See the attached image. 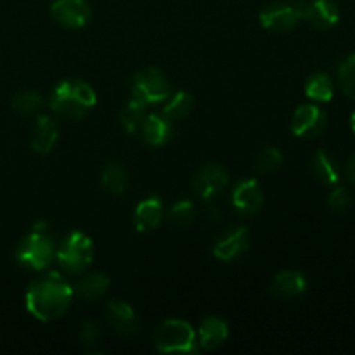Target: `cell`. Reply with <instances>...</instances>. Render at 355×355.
I'll use <instances>...</instances> for the list:
<instances>
[{
  "mask_svg": "<svg viewBox=\"0 0 355 355\" xmlns=\"http://www.w3.org/2000/svg\"><path fill=\"white\" fill-rule=\"evenodd\" d=\"M75 290L59 274L51 272L33 281L26 291V309L35 319L58 321L69 311Z\"/></svg>",
  "mask_w": 355,
  "mask_h": 355,
  "instance_id": "6da1fadb",
  "label": "cell"
},
{
  "mask_svg": "<svg viewBox=\"0 0 355 355\" xmlns=\"http://www.w3.org/2000/svg\"><path fill=\"white\" fill-rule=\"evenodd\" d=\"M97 96L92 87L78 78L59 82L51 94V110L66 120H80L96 107Z\"/></svg>",
  "mask_w": 355,
  "mask_h": 355,
  "instance_id": "7a4b0ae2",
  "label": "cell"
},
{
  "mask_svg": "<svg viewBox=\"0 0 355 355\" xmlns=\"http://www.w3.org/2000/svg\"><path fill=\"white\" fill-rule=\"evenodd\" d=\"M55 259V246L44 224H38L23 241L17 245L16 260L31 270H45Z\"/></svg>",
  "mask_w": 355,
  "mask_h": 355,
  "instance_id": "3957f363",
  "label": "cell"
},
{
  "mask_svg": "<svg viewBox=\"0 0 355 355\" xmlns=\"http://www.w3.org/2000/svg\"><path fill=\"white\" fill-rule=\"evenodd\" d=\"M155 349L162 354H196L198 338L193 326L180 319L165 321L153 336Z\"/></svg>",
  "mask_w": 355,
  "mask_h": 355,
  "instance_id": "277c9868",
  "label": "cell"
},
{
  "mask_svg": "<svg viewBox=\"0 0 355 355\" xmlns=\"http://www.w3.org/2000/svg\"><path fill=\"white\" fill-rule=\"evenodd\" d=\"M59 266L68 274H82L90 267L94 260V245L89 236L80 231H73L62 239L55 252Z\"/></svg>",
  "mask_w": 355,
  "mask_h": 355,
  "instance_id": "5b68a950",
  "label": "cell"
},
{
  "mask_svg": "<svg viewBox=\"0 0 355 355\" xmlns=\"http://www.w3.org/2000/svg\"><path fill=\"white\" fill-rule=\"evenodd\" d=\"M170 82L163 71L158 68H148L139 71L132 78V97L141 103L158 104L170 97Z\"/></svg>",
  "mask_w": 355,
  "mask_h": 355,
  "instance_id": "8992f818",
  "label": "cell"
},
{
  "mask_svg": "<svg viewBox=\"0 0 355 355\" xmlns=\"http://www.w3.org/2000/svg\"><path fill=\"white\" fill-rule=\"evenodd\" d=\"M260 24L266 30L276 31V33H284L297 26L302 21L300 2H272L260 12Z\"/></svg>",
  "mask_w": 355,
  "mask_h": 355,
  "instance_id": "52a82bcc",
  "label": "cell"
},
{
  "mask_svg": "<svg viewBox=\"0 0 355 355\" xmlns=\"http://www.w3.org/2000/svg\"><path fill=\"white\" fill-rule=\"evenodd\" d=\"M328 116L315 104H302L291 118V132L302 139H315L326 130Z\"/></svg>",
  "mask_w": 355,
  "mask_h": 355,
  "instance_id": "ba28073f",
  "label": "cell"
},
{
  "mask_svg": "<svg viewBox=\"0 0 355 355\" xmlns=\"http://www.w3.org/2000/svg\"><path fill=\"white\" fill-rule=\"evenodd\" d=\"M229 173L227 170L217 163L205 165L193 179V191L200 200L211 201L227 187Z\"/></svg>",
  "mask_w": 355,
  "mask_h": 355,
  "instance_id": "9c48e42d",
  "label": "cell"
},
{
  "mask_svg": "<svg viewBox=\"0 0 355 355\" xmlns=\"http://www.w3.org/2000/svg\"><path fill=\"white\" fill-rule=\"evenodd\" d=\"M51 14L61 26L78 30L89 23L92 9L87 0H54L51 6Z\"/></svg>",
  "mask_w": 355,
  "mask_h": 355,
  "instance_id": "30bf717a",
  "label": "cell"
},
{
  "mask_svg": "<svg viewBox=\"0 0 355 355\" xmlns=\"http://www.w3.org/2000/svg\"><path fill=\"white\" fill-rule=\"evenodd\" d=\"M232 207L241 217H253L263 205V193L255 179H243L232 189Z\"/></svg>",
  "mask_w": 355,
  "mask_h": 355,
  "instance_id": "8fae6325",
  "label": "cell"
},
{
  "mask_svg": "<svg viewBox=\"0 0 355 355\" xmlns=\"http://www.w3.org/2000/svg\"><path fill=\"white\" fill-rule=\"evenodd\" d=\"M250 248V234L245 227H232L222 232L214 243V255L220 262H232Z\"/></svg>",
  "mask_w": 355,
  "mask_h": 355,
  "instance_id": "7c38bea8",
  "label": "cell"
},
{
  "mask_svg": "<svg viewBox=\"0 0 355 355\" xmlns=\"http://www.w3.org/2000/svg\"><path fill=\"white\" fill-rule=\"evenodd\" d=\"M302 21H307L318 30H331L340 21V9L333 0L300 2Z\"/></svg>",
  "mask_w": 355,
  "mask_h": 355,
  "instance_id": "4fadbf2b",
  "label": "cell"
},
{
  "mask_svg": "<svg viewBox=\"0 0 355 355\" xmlns=\"http://www.w3.org/2000/svg\"><path fill=\"white\" fill-rule=\"evenodd\" d=\"M106 318L111 328H113L118 335L130 336L139 329L137 315H135V311L127 304V302H107Z\"/></svg>",
  "mask_w": 355,
  "mask_h": 355,
  "instance_id": "5bb4252c",
  "label": "cell"
},
{
  "mask_svg": "<svg viewBox=\"0 0 355 355\" xmlns=\"http://www.w3.org/2000/svg\"><path fill=\"white\" fill-rule=\"evenodd\" d=\"M59 139V127L55 120L47 114H40L31 128V148L38 155H49L55 148Z\"/></svg>",
  "mask_w": 355,
  "mask_h": 355,
  "instance_id": "9a60e30c",
  "label": "cell"
},
{
  "mask_svg": "<svg viewBox=\"0 0 355 355\" xmlns=\"http://www.w3.org/2000/svg\"><path fill=\"white\" fill-rule=\"evenodd\" d=\"M139 130H141L142 141L146 144L153 146V148H158V146L166 144L170 141V137H172V121L163 113H153L144 118Z\"/></svg>",
  "mask_w": 355,
  "mask_h": 355,
  "instance_id": "2e32d148",
  "label": "cell"
},
{
  "mask_svg": "<svg viewBox=\"0 0 355 355\" xmlns=\"http://www.w3.org/2000/svg\"><path fill=\"white\" fill-rule=\"evenodd\" d=\"M163 220V205L158 196H149L137 205L134 211V224L139 232L155 231Z\"/></svg>",
  "mask_w": 355,
  "mask_h": 355,
  "instance_id": "e0dca14e",
  "label": "cell"
},
{
  "mask_svg": "<svg viewBox=\"0 0 355 355\" xmlns=\"http://www.w3.org/2000/svg\"><path fill=\"white\" fill-rule=\"evenodd\" d=\"M229 336V326L220 318H207L198 331V345L205 350H215L225 343Z\"/></svg>",
  "mask_w": 355,
  "mask_h": 355,
  "instance_id": "ac0fdd59",
  "label": "cell"
},
{
  "mask_svg": "<svg viewBox=\"0 0 355 355\" xmlns=\"http://www.w3.org/2000/svg\"><path fill=\"white\" fill-rule=\"evenodd\" d=\"M307 279L298 270H283L274 277L272 283V293L277 298H284V300H291L300 295L305 293L307 290Z\"/></svg>",
  "mask_w": 355,
  "mask_h": 355,
  "instance_id": "d6986e66",
  "label": "cell"
},
{
  "mask_svg": "<svg viewBox=\"0 0 355 355\" xmlns=\"http://www.w3.org/2000/svg\"><path fill=\"white\" fill-rule=\"evenodd\" d=\"M110 284V277L101 272H92L83 276L73 290H75V295L82 297L85 302H94L99 300V298H103L107 293Z\"/></svg>",
  "mask_w": 355,
  "mask_h": 355,
  "instance_id": "ffe728a7",
  "label": "cell"
},
{
  "mask_svg": "<svg viewBox=\"0 0 355 355\" xmlns=\"http://www.w3.org/2000/svg\"><path fill=\"white\" fill-rule=\"evenodd\" d=\"M311 170L315 179L328 187H335L340 182V168L335 159L324 151H318L311 162Z\"/></svg>",
  "mask_w": 355,
  "mask_h": 355,
  "instance_id": "44dd1931",
  "label": "cell"
},
{
  "mask_svg": "<svg viewBox=\"0 0 355 355\" xmlns=\"http://www.w3.org/2000/svg\"><path fill=\"white\" fill-rule=\"evenodd\" d=\"M101 184H103V189L106 193L114 194V196H120L127 191L128 184V173L125 170V166H121L120 163L111 162L104 166L103 173H101Z\"/></svg>",
  "mask_w": 355,
  "mask_h": 355,
  "instance_id": "7402d4cb",
  "label": "cell"
},
{
  "mask_svg": "<svg viewBox=\"0 0 355 355\" xmlns=\"http://www.w3.org/2000/svg\"><path fill=\"white\" fill-rule=\"evenodd\" d=\"M305 94L315 103H329L335 96L333 80L326 73H314L305 82Z\"/></svg>",
  "mask_w": 355,
  "mask_h": 355,
  "instance_id": "603a6c76",
  "label": "cell"
},
{
  "mask_svg": "<svg viewBox=\"0 0 355 355\" xmlns=\"http://www.w3.org/2000/svg\"><path fill=\"white\" fill-rule=\"evenodd\" d=\"M194 110V97L187 94L186 90H179L173 94L168 99V103L163 107V114L168 118L170 121H180L186 120Z\"/></svg>",
  "mask_w": 355,
  "mask_h": 355,
  "instance_id": "cb8c5ba5",
  "label": "cell"
},
{
  "mask_svg": "<svg viewBox=\"0 0 355 355\" xmlns=\"http://www.w3.org/2000/svg\"><path fill=\"white\" fill-rule=\"evenodd\" d=\"M146 116H148L146 104L132 97V101H128V103L125 104L123 110H121L120 123L128 134H135V132L141 128L142 121H144Z\"/></svg>",
  "mask_w": 355,
  "mask_h": 355,
  "instance_id": "d4e9b609",
  "label": "cell"
},
{
  "mask_svg": "<svg viewBox=\"0 0 355 355\" xmlns=\"http://www.w3.org/2000/svg\"><path fill=\"white\" fill-rule=\"evenodd\" d=\"M196 218V207L189 200L177 201L166 214V222L173 229H184L191 225Z\"/></svg>",
  "mask_w": 355,
  "mask_h": 355,
  "instance_id": "484cf974",
  "label": "cell"
},
{
  "mask_svg": "<svg viewBox=\"0 0 355 355\" xmlns=\"http://www.w3.org/2000/svg\"><path fill=\"white\" fill-rule=\"evenodd\" d=\"M44 106V97L35 90H19L10 99V107L19 114L37 113Z\"/></svg>",
  "mask_w": 355,
  "mask_h": 355,
  "instance_id": "4316f807",
  "label": "cell"
},
{
  "mask_svg": "<svg viewBox=\"0 0 355 355\" xmlns=\"http://www.w3.org/2000/svg\"><path fill=\"white\" fill-rule=\"evenodd\" d=\"M283 163V155L277 148H266L257 155L255 162H253V166L259 173H272L276 172L277 168Z\"/></svg>",
  "mask_w": 355,
  "mask_h": 355,
  "instance_id": "83f0119b",
  "label": "cell"
},
{
  "mask_svg": "<svg viewBox=\"0 0 355 355\" xmlns=\"http://www.w3.org/2000/svg\"><path fill=\"white\" fill-rule=\"evenodd\" d=\"M338 83L347 97L355 101V54L349 55L338 68Z\"/></svg>",
  "mask_w": 355,
  "mask_h": 355,
  "instance_id": "f1b7e54d",
  "label": "cell"
},
{
  "mask_svg": "<svg viewBox=\"0 0 355 355\" xmlns=\"http://www.w3.org/2000/svg\"><path fill=\"white\" fill-rule=\"evenodd\" d=\"M350 203H352V196H350L349 191L345 187L335 186V189L329 193L328 196V207L331 208L333 211H345L349 210Z\"/></svg>",
  "mask_w": 355,
  "mask_h": 355,
  "instance_id": "f546056e",
  "label": "cell"
},
{
  "mask_svg": "<svg viewBox=\"0 0 355 355\" xmlns=\"http://www.w3.org/2000/svg\"><path fill=\"white\" fill-rule=\"evenodd\" d=\"M80 340L85 347H96L101 342V328L94 321H83L80 326Z\"/></svg>",
  "mask_w": 355,
  "mask_h": 355,
  "instance_id": "4dcf8cb0",
  "label": "cell"
},
{
  "mask_svg": "<svg viewBox=\"0 0 355 355\" xmlns=\"http://www.w3.org/2000/svg\"><path fill=\"white\" fill-rule=\"evenodd\" d=\"M345 175H347V179L350 180V184H354L355 186V155L350 156V159L347 162Z\"/></svg>",
  "mask_w": 355,
  "mask_h": 355,
  "instance_id": "1f68e13d",
  "label": "cell"
},
{
  "mask_svg": "<svg viewBox=\"0 0 355 355\" xmlns=\"http://www.w3.org/2000/svg\"><path fill=\"white\" fill-rule=\"evenodd\" d=\"M208 217L211 218V220H220V210H218L217 207H210L208 208Z\"/></svg>",
  "mask_w": 355,
  "mask_h": 355,
  "instance_id": "d6a6232c",
  "label": "cell"
},
{
  "mask_svg": "<svg viewBox=\"0 0 355 355\" xmlns=\"http://www.w3.org/2000/svg\"><path fill=\"white\" fill-rule=\"evenodd\" d=\"M350 127H352V130L355 134V111L352 113V116H350Z\"/></svg>",
  "mask_w": 355,
  "mask_h": 355,
  "instance_id": "836d02e7",
  "label": "cell"
}]
</instances>
